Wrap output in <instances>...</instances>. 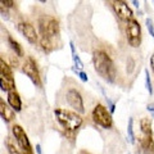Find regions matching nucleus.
<instances>
[{
    "label": "nucleus",
    "instance_id": "nucleus-1",
    "mask_svg": "<svg viewBox=\"0 0 154 154\" xmlns=\"http://www.w3.org/2000/svg\"><path fill=\"white\" fill-rule=\"evenodd\" d=\"M93 63L94 68L104 81L112 84L114 82L117 77V68H116L114 62L112 60L107 53L104 50H95L93 54Z\"/></svg>",
    "mask_w": 154,
    "mask_h": 154
},
{
    "label": "nucleus",
    "instance_id": "nucleus-2",
    "mask_svg": "<svg viewBox=\"0 0 154 154\" xmlns=\"http://www.w3.org/2000/svg\"><path fill=\"white\" fill-rule=\"evenodd\" d=\"M54 116L60 126L67 131H76L82 125V117L77 112H72V110L63 108H57L54 109Z\"/></svg>",
    "mask_w": 154,
    "mask_h": 154
},
{
    "label": "nucleus",
    "instance_id": "nucleus-3",
    "mask_svg": "<svg viewBox=\"0 0 154 154\" xmlns=\"http://www.w3.org/2000/svg\"><path fill=\"white\" fill-rule=\"evenodd\" d=\"M38 32H40V37L54 40L59 35V22L54 17L42 16L38 19Z\"/></svg>",
    "mask_w": 154,
    "mask_h": 154
},
{
    "label": "nucleus",
    "instance_id": "nucleus-4",
    "mask_svg": "<svg viewBox=\"0 0 154 154\" xmlns=\"http://www.w3.org/2000/svg\"><path fill=\"white\" fill-rule=\"evenodd\" d=\"M91 117H93V121L98 125V126L103 127L105 130L112 128V126H113L112 113H110L103 104H96L95 105L93 112H91Z\"/></svg>",
    "mask_w": 154,
    "mask_h": 154
},
{
    "label": "nucleus",
    "instance_id": "nucleus-5",
    "mask_svg": "<svg viewBox=\"0 0 154 154\" xmlns=\"http://www.w3.org/2000/svg\"><path fill=\"white\" fill-rule=\"evenodd\" d=\"M0 86H2V90L7 93L16 90V81H14L12 67L7 64L3 58L0 59Z\"/></svg>",
    "mask_w": 154,
    "mask_h": 154
},
{
    "label": "nucleus",
    "instance_id": "nucleus-6",
    "mask_svg": "<svg viewBox=\"0 0 154 154\" xmlns=\"http://www.w3.org/2000/svg\"><path fill=\"white\" fill-rule=\"evenodd\" d=\"M126 35H127V41L130 46L132 48H139L141 44V26L136 19H131L127 22L126 26Z\"/></svg>",
    "mask_w": 154,
    "mask_h": 154
},
{
    "label": "nucleus",
    "instance_id": "nucleus-7",
    "mask_svg": "<svg viewBox=\"0 0 154 154\" xmlns=\"http://www.w3.org/2000/svg\"><path fill=\"white\" fill-rule=\"evenodd\" d=\"M22 72L25 73L28 79H30L36 86H41V80H40V73H38V68L35 59L32 57H28L25 60L22 66Z\"/></svg>",
    "mask_w": 154,
    "mask_h": 154
},
{
    "label": "nucleus",
    "instance_id": "nucleus-8",
    "mask_svg": "<svg viewBox=\"0 0 154 154\" xmlns=\"http://www.w3.org/2000/svg\"><path fill=\"white\" fill-rule=\"evenodd\" d=\"M66 100L71 108H73L77 113H84L85 107H84V99L81 96L80 91L76 89H69L66 93Z\"/></svg>",
    "mask_w": 154,
    "mask_h": 154
},
{
    "label": "nucleus",
    "instance_id": "nucleus-9",
    "mask_svg": "<svg viewBox=\"0 0 154 154\" xmlns=\"http://www.w3.org/2000/svg\"><path fill=\"white\" fill-rule=\"evenodd\" d=\"M12 134L16 141L18 144V148L21 150H32V146H31V143H30V139H28L26 131L22 128V126L19 125H14L12 127Z\"/></svg>",
    "mask_w": 154,
    "mask_h": 154
},
{
    "label": "nucleus",
    "instance_id": "nucleus-10",
    "mask_svg": "<svg viewBox=\"0 0 154 154\" xmlns=\"http://www.w3.org/2000/svg\"><path fill=\"white\" fill-rule=\"evenodd\" d=\"M17 28L19 33L26 38V40L30 42V44H36V42L40 40V35H37V32L35 30L31 23L28 22H19L17 25Z\"/></svg>",
    "mask_w": 154,
    "mask_h": 154
},
{
    "label": "nucleus",
    "instance_id": "nucleus-11",
    "mask_svg": "<svg viewBox=\"0 0 154 154\" xmlns=\"http://www.w3.org/2000/svg\"><path fill=\"white\" fill-rule=\"evenodd\" d=\"M112 8L116 13V16H117L119 19H122V21H131L132 19V16H134V12L132 9L128 7V4L126 2H121V0H118V2H113L112 3Z\"/></svg>",
    "mask_w": 154,
    "mask_h": 154
},
{
    "label": "nucleus",
    "instance_id": "nucleus-12",
    "mask_svg": "<svg viewBox=\"0 0 154 154\" xmlns=\"http://www.w3.org/2000/svg\"><path fill=\"white\" fill-rule=\"evenodd\" d=\"M7 100H8L9 107H11L14 112H21L22 110V99H21V96H19V94L16 90L8 93Z\"/></svg>",
    "mask_w": 154,
    "mask_h": 154
},
{
    "label": "nucleus",
    "instance_id": "nucleus-13",
    "mask_svg": "<svg viewBox=\"0 0 154 154\" xmlns=\"http://www.w3.org/2000/svg\"><path fill=\"white\" fill-rule=\"evenodd\" d=\"M0 116H2L3 121L5 123L12 122L14 118H16V113L14 110L9 107V104H5V102L2 99L0 100Z\"/></svg>",
    "mask_w": 154,
    "mask_h": 154
},
{
    "label": "nucleus",
    "instance_id": "nucleus-14",
    "mask_svg": "<svg viewBox=\"0 0 154 154\" xmlns=\"http://www.w3.org/2000/svg\"><path fill=\"white\" fill-rule=\"evenodd\" d=\"M8 45L11 46V49L14 51V54H16L17 57L25 55V51H23V48L21 46V44H19L17 40H14L12 36H8Z\"/></svg>",
    "mask_w": 154,
    "mask_h": 154
},
{
    "label": "nucleus",
    "instance_id": "nucleus-15",
    "mask_svg": "<svg viewBox=\"0 0 154 154\" xmlns=\"http://www.w3.org/2000/svg\"><path fill=\"white\" fill-rule=\"evenodd\" d=\"M140 145L145 153H154V140L152 136H144L140 140Z\"/></svg>",
    "mask_w": 154,
    "mask_h": 154
},
{
    "label": "nucleus",
    "instance_id": "nucleus-16",
    "mask_svg": "<svg viewBox=\"0 0 154 154\" xmlns=\"http://www.w3.org/2000/svg\"><path fill=\"white\" fill-rule=\"evenodd\" d=\"M40 46L44 53H46V54H49V53L53 51V49H54V42H53L51 38H48V37H40Z\"/></svg>",
    "mask_w": 154,
    "mask_h": 154
},
{
    "label": "nucleus",
    "instance_id": "nucleus-17",
    "mask_svg": "<svg viewBox=\"0 0 154 154\" xmlns=\"http://www.w3.org/2000/svg\"><path fill=\"white\" fill-rule=\"evenodd\" d=\"M140 127H141V132L145 135V136H152L153 130H152V122L149 118L144 117L140 119Z\"/></svg>",
    "mask_w": 154,
    "mask_h": 154
},
{
    "label": "nucleus",
    "instance_id": "nucleus-18",
    "mask_svg": "<svg viewBox=\"0 0 154 154\" xmlns=\"http://www.w3.org/2000/svg\"><path fill=\"white\" fill-rule=\"evenodd\" d=\"M127 140L134 144L135 143V132H134V118L130 117L128 118V123H127Z\"/></svg>",
    "mask_w": 154,
    "mask_h": 154
},
{
    "label": "nucleus",
    "instance_id": "nucleus-19",
    "mask_svg": "<svg viewBox=\"0 0 154 154\" xmlns=\"http://www.w3.org/2000/svg\"><path fill=\"white\" fill-rule=\"evenodd\" d=\"M144 75H145V88L149 91V94H153V86H152V80H150V75H149V69L145 68L144 69Z\"/></svg>",
    "mask_w": 154,
    "mask_h": 154
},
{
    "label": "nucleus",
    "instance_id": "nucleus-20",
    "mask_svg": "<svg viewBox=\"0 0 154 154\" xmlns=\"http://www.w3.org/2000/svg\"><path fill=\"white\" fill-rule=\"evenodd\" d=\"M135 68V60L132 59L131 57L127 59V73H132Z\"/></svg>",
    "mask_w": 154,
    "mask_h": 154
},
{
    "label": "nucleus",
    "instance_id": "nucleus-21",
    "mask_svg": "<svg viewBox=\"0 0 154 154\" xmlns=\"http://www.w3.org/2000/svg\"><path fill=\"white\" fill-rule=\"evenodd\" d=\"M72 58H73V62H75V68L77 67V68H84V64H82V62H81V59H80V57L79 55H72Z\"/></svg>",
    "mask_w": 154,
    "mask_h": 154
},
{
    "label": "nucleus",
    "instance_id": "nucleus-22",
    "mask_svg": "<svg viewBox=\"0 0 154 154\" xmlns=\"http://www.w3.org/2000/svg\"><path fill=\"white\" fill-rule=\"evenodd\" d=\"M145 23H146V27H148L149 32H150L152 37H154V25H153V21H152L150 18H148L146 21H145Z\"/></svg>",
    "mask_w": 154,
    "mask_h": 154
},
{
    "label": "nucleus",
    "instance_id": "nucleus-23",
    "mask_svg": "<svg viewBox=\"0 0 154 154\" xmlns=\"http://www.w3.org/2000/svg\"><path fill=\"white\" fill-rule=\"evenodd\" d=\"M16 5L14 2H11V0H2V7H7V8H13Z\"/></svg>",
    "mask_w": 154,
    "mask_h": 154
},
{
    "label": "nucleus",
    "instance_id": "nucleus-24",
    "mask_svg": "<svg viewBox=\"0 0 154 154\" xmlns=\"http://www.w3.org/2000/svg\"><path fill=\"white\" fill-rule=\"evenodd\" d=\"M79 77H80V80L82 81V82H88V81H89V77H88V75H86L84 71L79 72Z\"/></svg>",
    "mask_w": 154,
    "mask_h": 154
},
{
    "label": "nucleus",
    "instance_id": "nucleus-25",
    "mask_svg": "<svg viewBox=\"0 0 154 154\" xmlns=\"http://www.w3.org/2000/svg\"><path fill=\"white\" fill-rule=\"evenodd\" d=\"M105 99H107V102H108V105H109V112L110 113H114V110H116V104L112 102V100H110L109 98H105Z\"/></svg>",
    "mask_w": 154,
    "mask_h": 154
},
{
    "label": "nucleus",
    "instance_id": "nucleus-26",
    "mask_svg": "<svg viewBox=\"0 0 154 154\" xmlns=\"http://www.w3.org/2000/svg\"><path fill=\"white\" fill-rule=\"evenodd\" d=\"M11 60H12V66H13V67H17V66L19 64V62H18V59H17V58L11 57Z\"/></svg>",
    "mask_w": 154,
    "mask_h": 154
},
{
    "label": "nucleus",
    "instance_id": "nucleus-27",
    "mask_svg": "<svg viewBox=\"0 0 154 154\" xmlns=\"http://www.w3.org/2000/svg\"><path fill=\"white\" fill-rule=\"evenodd\" d=\"M69 46H71L72 55H75V54H76V50H75V45H73V42H72V41H69Z\"/></svg>",
    "mask_w": 154,
    "mask_h": 154
},
{
    "label": "nucleus",
    "instance_id": "nucleus-28",
    "mask_svg": "<svg viewBox=\"0 0 154 154\" xmlns=\"http://www.w3.org/2000/svg\"><path fill=\"white\" fill-rule=\"evenodd\" d=\"M150 68H152V71L154 72V53H153V55H152V58H150Z\"/></svg>",
    "mask_w": 154,
    "mask_h": 154
},
{
    "label": "nucleus",
    "instance_id": "nucleus-29",
    "mask_svg": "<svg viewBox=\"0 0 154 154\" xmlns=\"http://www.w3.org/2000/svg\"><path fill=\"white\" fill-rule=\"evenodd\" d=\"M36 153H37V154H42V150H41V145H40V144H36Z\"/></svg>",
    "mask_w": 154,
    "mask_h": 154
},
{
    "label": "nucleus",
    "instance_id": "nucleus-30",
    "mask_svg": "<svg viewBox=\"0 0 154 154\" xmlns=\"http://www.w3.org/2000/svg\"><path fill=\"white\" fill-rule=\"evenodd\" d=\"M146 109L149 110V112H152V113H154V104H148V107H146Z\"/></svg>",
    "mask_w": 154,
    "mask_h": 154
},
{
    "label": "nucleus",
    "instance_id": "nucleus-31",
    "mask_svg": "<svg viewBox=\"0 0 154 154\" xmlns=\"http://www.w3.org/2000/svg\"><path fill=\"white\" fill-rule=\"evenodd\" d=\"M21 154H33V150H21Z\"/></svg>",
    "mask_w": 154,
    "mask_h": 154
},
{
    "label": "nucleus",
    "instance_id": "nucleus-32",
    "mask_svg": "<svg viewBox=\"0 0 154 154\" xmlns=\"http://www.w3.org/2000/svg\"><path fill=\"white\" fill-rule=\"evenodd\" d=\"M132 4H134V5H135V7H139V3L136 2V0H134V2H132Z\"/></svg>",
    "mask_w": 154,
    "mask_h": 154
},
{
    "label": "nucleus",
    "instance_id": "nucleus-33",
    "mask_svg": "<svg viewBox=\"0 0 154 154\" xmlns=\"http://www.w3.org/2000/svg\"><path fill=\"white\" fill-rule=\"evenodd\" d=\"M80 154H90V153H88V152H85V150H82V152H81Z\"/></svg>",
    "mask_w": 154,
    "mask_h": 154
},
{
    "label": "nucleus",
    "instance_id": "nucleus-34",
    "mask_svg": "<svg viewBox=\"0 0 154 154\" xmlns=\"http://www.w3.org/2000/svg\"><path fill=\"white\" fill-rule=\"evenodd\" d=\"M152 114H153V117H154V113H152Z\"/></svg>",
    "mask_w": 154,
    "mask_h": 154
}]
</instances>
